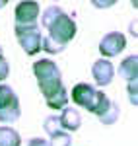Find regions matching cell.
Listing matches in <instances>:
<instances>
[{"label": "cell", "instance_id": "7", "mask_svg": "<svg viewBox=\"0 0 138 146\" xmlns=\"http://www.w3.org/2000/svg\"><path fill=\"white\" fill-rule=\"evenodd\" d=\"M43 129H45L47 133H49V136H51V144L49 146H70L72 144V136H70L66 131L60 129L58 119L55 117V115H51V117L45 119Z\"/></svg>", "mask_w": 138, "mask_h": 146}, {"label": "cell", "instance_id": "12", "mask_svg": "<svg viewBox=\"0 0 138 146\" xmlns=\"http://www.w3.org/2000/svg\"><path fill=\"white\" fill-rule=\"evenodd\" d=\"M20 144H22V138L18 135V131L2 125L0 127V146H20Z\"/></svg>", "mask_w": 138, "mask_h": 146}, {"label": "cell", "instance_id": "21", "mask_svg": "<svg viewBox=\"0 0 138 146\" xmlns=\"http://www.w3.org/2000/svg\"><path fill=\"white\" fill-rule=\"evenodd\" d=\"M2 55H4V51H2V45H0V56H2Z\"/></svg>", "mask_w": 138, "mask_h": 146}, {"label": "cell", "instance_id": "5", "mask_svg": "<svg viewBox=\"0 0 138 146\" xmlns=\"http://www.w3.org/2000/svg\"><path fill=\"white\" fill-rule=\"evenodd\" d=\"M16 37L20 41V47L27 53L29 56L37 55L41 51V41H43V33L39 23L37 25H16Z\"/></svg>", "mask_w": 138, "mask_h": 146}, {"label": "cell", "instance_id": "4", "mask_svg": "<svg viewBox=\"0 0 138 146\" xmlns=\"http://www.w3.org/2000/svg\"><path fill=\"white\" fill-rule=\"evenodd\" d=\"M22 117L20 98L10 86L0 84V123L10 125Z\"/></svg>", "mask_w": 138, "mask_h": 146}, {"label": "cell", "instance_id": "9", "mask_svg": "<svg viewBox=\"0 0 138 146\" xmlns=\"http://www.w3.org/2000/svg\"><path fill=\"white\" fill-rule=\"evenodd\" d=\"M41 8L37 2H20L16 6V25H37Z\"/></svg>", "mask_w": 138, "mask_h": 146}, {"label": "cell", "instance_id": "16", "mask_svg": "<svg viewBox=\"0 0 138 146\" xmlns=\"http://www.w3.org/2000/svg\"><path fill=\"white\" fill-rule=\"evenodd\" d=\"M8 74H10V64H8V60L4 58V55H2L0 56V82H4Z\"/></svg>", "mask_w": 138, "mask_h": 146}, {"label": "cell", "instance_id": "10", "mask_svg": "<svg viewBox=\"0 0 138 146\" xmlns=\"http://www.w3.org/2000/svg\"><path fill=\"white\" fill-rule=\"evenodd\" d=\"M57 119H58L60 129L66 131V133H74V131H78L82 127V117L76 107H64Z\"/></svg>", "mask_w": 138, "mask_h": 146}, {"label": "cell", "instance_id": "19", "mask_svg": "<svg viewBox=\"0 0 138 146\" xmlns=\"http://www.w3.org/2000/svg\"><path fill=\"white\" fill-rule=\"evenodd\" d=\"M93 4H95V6H111L113 2H103V4H101V2H93Z\"/></svg>", "mask_w": 138, "mask_h": 146}, {"label": "cell", "instance_id": "1", "mask_svg": "<svg viewBox=\"0 0 138 146\" xmlns=\"http://www.w3.org/2000/svg\"><path fill=\"white\" fill-rule=\"evenodd\" d=\"M33 74L37 78L39 90L45 98L47 105L51 109L62 111L64 107H68V92L62 84L60 76V68L57 66L55 60L51 58H39L33 62Z\"/></svg>", "mask_w": 138, "mask_h": 146}, {"label": "cell", "instance_id": "18", "mask_svg": "<svg viewBox=\"0 0 138 146\" xmlns=\"http://www.w3.org/2000/svg\"><path fill=\"white\" fill-rule=\"evenodd\" d=\"M130 33L136 37V22H134V23H130Z\"/></svg>", "mask_w": 138, "mask_h": 146}, {"label": "cell", "instance_id": "17", "mask_svg": "<svg viewBox=\"0 0 138 146\" xmlns=\"http://www.w3.org/2000/svg\"><path fill=\"white\" fill-rule=\"evenodd\" d=\"M25 146H49V142L45 138H31V140H27Z\"/></svg>", "mask_w": 138, "mask_h": 146}, {"label": "cell", "instance_id": "14", "mask_svg": "<svg viewBox=\"0 0 138 146\" xmlns=\"http://www.w3.org/2000/svg\"><path fill=\"white\" fill-rule=\"evenodd\" d=\"M41 49L47 51L49 55H60L66 47L60 45V43H57V41H53L51 37H43V41H41Z\"/></svg>", "mask_w": 138, "mask_h": 146}, {"label": "cell", "instance_id": "8", "mask_svg": "<svg viewBox=\"0 0 138 146\" xmlns=\"http://www.w3.org/2000/svg\"><path fill=\"white\" fill-rule=\"evenodd\" d=\"M92 76H93V82H95L99 88L109 86V84L113 82V78H115V66H113V62L107 60V58L95 60L92 64Z\"/></svg>", "mask_w": 138, "mask_h": 146}, {"label": "cell", "instance_id": "13", "mask_svg": "<svg viewBox=\"0 0 138 146\" xmlns=\"http://www.w3.org/2000/svg\"><path fill=\"white\" fill-rule=\"evenodd\" d=\"M119 105H117L115 101H109V105H107V109H105L97 119H99V123H103V125H113L119 119Z\"/></svg>", "mask_w": 138, "mask_h": 146}, {"label": "cell", "instance_id": "11", "mask_svg": "<svg viewBox=\"0 0 138 146\" xmlns=\"http://www.w3.org/2000/svg\"><path fill=\"white\" fill-rule=\"evenodd\" d=\"M119 76L125 78L127 82L138 80V56L136 55L127 56V58L119 64Z\"/></svg>", "mask_w": 138, "mask_h": 146}, {"label": "cell", "instance_id": "3", "mask_svg": "<svg viewBox=\"0 0 138 146\" xmlns=\"http://www.w3.org/2000/svg\"><path fill=\"white\" fill-rule=\"evenodd\" d=\"M68 98H72V101L76 105H80L82 109H88L93 115H101V113L107 109L109 105V98L105 96V92L97 90L92 84H86V82H80L72 88V94H68Z\"/></svg>", "mask_w": 138, "mask_h": 146}, {"label": "cell", "instance_id": "6", "mask_svg": "<svg viewBox=\"0 0 138 146\" xmlns=\"http://www.w3.org/2000/svg\"><path fill=\"white\" fill-rule=\"evenodd\" d=\"M125 47H127L125 35L121 33V31H111V33L103 35V39L99 41V53H101L103 58L109 60V58L117 56L119 53H123Z\"/></svg>", "mask_w": 138, "mask_h": 146}, {"label": "cell", "instance_id": "20", "mask_svg": "<svg viewBox=\"0 0 138 146\" xmlns=\"http://www.w3.org/2000/svg\"><path fill=\"white\" fill-rule=\"evenodd\" d=\"M4 4H6V0H0V8H2V6H4Z\"/></svg>", "mask_w": 138, "mask_h": 146}, {"label": "cell", "instance_id": "15", "mask_svg": "<svg viewBox=\"0 0 138 146\" xmlns=\"http://www.w3.org/2000/svg\"><path fill=\"white\" fill-rule=\"evenodd\" d=\"M127 92H128V100H130V103H132V105H138V80L128 82Z\"/></svg>", "mask_w": 138, "mask_h": 146}, {"label": "cell", "instance_id": "2", "mask_svg": "<svg viewBox=\"0 0 138 146\" xmlns=\"http://www.w3.org/2000/svg\"><path fill=\"white\" fill-rule=\"evenodd\" d=\"M41 25L47 27L49 35L53 41H57L60 45L66 47L76 35V22L74 18L68 16L60 6H49L43 14H41Z\"/></svg>", "mask_w": 138, "mask_h": 146}]
</instances>
